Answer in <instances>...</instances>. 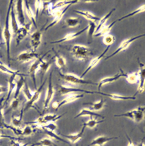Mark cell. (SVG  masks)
Instances as JSON below:
<instances>
[{
    "label": "cell",
    "instance_id": "cell-15",
    "mask_svg": "<svg viewBox=\"0 0 145 146\" xmlns=\"http://www.w3.org/2000/svg\"><path fill=\"white\" fill-rule=\"evenodd\" d=\"M89 27L87 29L88 36L89 39V43L92 41L93 36L94 33L97 25L93 22L91 21L89 23Z\"/></svg>",
    "mask_w": 145,
    "mask_h": 146
},
{
    "label": "cell",
    "instance_id": "cell-12",
    "mask_svg": "<svg viewBox=\"0 0 145 146\" xmlns=\"http://www.w3.org/2000/svg\"><path fill=\"white\" fill-rule=\"evenodd\" d=\"M116 10L115 8L112 9L109 12L102 18H100L99 21L97 25L94 33L97 32L100 28L104 25L106 22L108 18L110 16L112 13Z\"/></svg>",
    "mask_w": 145,
    "mask_h": 146
},
{
    "label": "cell",
    "instance_id": "cell-9",
    "mask_svg": "<svg viewBox=\"0 0 145 146\" xmlns=\"http://www.w3.org/2000/svg\"><path fill=\"white\" fill-rule=\"evenodd\" d=\"M110 47V46H108L100 55L94 58L91 61L89 66L82 75V76H84L91 69L94 67L98 64L101 59L108 51Z\"/></svg>",
    "mask_w": 145,
    "mask_h": 146
},
{
    "label": "cell",
    "instance_id": "cell-26",
    "mask_svg": "<svg viewBox=\"0 0 145 146\" xmlns=\"http://www.w3.org/2000/svg\"><path fill=\"white\" fill-rule=\"evenodd\" d=\"M44 127L48 128L51 130L52 131L55 129L56 127V126L55 125L52 124H50L47 126H45Z\"/></svg>",
    "mask_w": 145,
    "mask_h": 146
},
{
    "label": "cell",
    "instance_id": "cell-27",
    "mask_svg": "<svg viewBox=\"0 0 145 146\" xmlns=\"http://www.w3.org/2000/svg\"><path fill=\"white\" fill-rule=\"evenodd\" d=\"M127 138L129 140V143L128 144L127 146H134V145L132 142V141L129 138L127 135Z\"/></svg>",
    "mask_w": 145,
    "mask_h": 146
},
{
    "label": "cell",
    "instance_id": "cell-1",
    "mask_svg": "<svg viewBox=\"0 0 145 146\" xmlns=\"http://www.w3.org/2000/svg\"><path fill=\"white\" fill-rule=\"evenodd\" d=\"M72 52L75 56L80 60H84L92 55L88 46L79 44H75L73 46Z\"/></svg>",
    "mask_w": 145,
    "mask_h": 146
},
{
    "label": "cell",
    "instance_id": "cell-10",
    "mask_svg": "<svg viewBox=\"0 0 145 146\" xmlns=\"http://www.w3.org/2000/svg\"><path fill=\"white\" fill-rule=\"evenodd\" d=\"M89 93H96L106 96L115 100H135L136 98L134 96H125L116 94H107L100 92L89 91Z\"/></svg>",
    "mask_w": 145,
    "mask_h": 146
},
{
    "label": "cell",
    "instance_id": "cell-6",
    "mask_svg": "<svg viewBox=\"0 0 145 146\" xmlns=\"http://www.w3.org/2000/svg\"><path fill=\"white\" fill-rule=\"evenodd\" d=\"M117 20H115L109 25H104L96 33H94L93 36L96 37L104 36L109 34L112 27L116 23Z\"/></svg>",
    "mask_w": 145,
    "mask_h": 146
},
{
    "label": "cell",
    "instance_id": "cell-13",
    "mask_svg": "<svg viewBox=\"0 0 145 146\" xmlns=\"http://www.w3.org/2000/svg\"><path fill=\"white\" fill-rule=\"evenodd\" d=\"M72 4H71L67 5L65 9L58 13L51 23L46 27L45 29L47 30L51 26V27L58 23L62 18L64 13Z\"/></svg>",
    "mask_w": 145,
    "mask_h": 146
},
{
    "label": "cell",
    "instance_id": "cell-19",
    "mask_svg": "<svg viewBox=\"0 0 145 146\" xmlns=\"http://www.w3.org/2000/svg\"><path fill=\"white\" fill-rule=\"evenodd\" d=\"M89 115L90 116H95L101 118L102 119L104 117L101 115L93 111L87 109H84L83 110L81 113L77 117L80 115Z\"/></svg>",
    "mask_w": 145,
    "mask_h": 146
},
{
    "label": "cell",
    "instance_id": "cell-28",
    "mask_svg": "<svg viewBox=\"0 0 145 146\" xmlns=\"http://www.w3.org/2000/svg\"><path fill=\"white\" fill-rule=\"evenodd\" d=\"M137 146H145L144 145V144L142 142Z\"/></svg>",
    "mask_w": 145,
    "mask_h": 146
},
{
    "label": "cell",
    "instance_id": "cell-16",
    "mask_svg": "<svg viewBox=\"0 0 145 146\" xmlns=\"http://www.w3.org/2000/svg\"><path fill=\"white\" fill-rule=\"evenodd\" d=\"M85 127V126L83 125L81 132L75 135H65L61 134V135L69 139L72 142L74 143L79 138L81 137Z\"/></svg>",
    "mask_w": 145,
    "mask_h": 146
},
{
    "label": "cell",
    "instance_id": "cell-25",
    "mask_svg": "<svg viewBox=\"0 0 145 146\" xmlns=\"http://www.w3.org/2000/svg\"><path fill=\"white\" fill-rule=\"evenodd\" d=\"M137 75L138 74L136 73L135 74H132L129 76L127 75V78L130 82L135 83V82L137 81Z\"/></svg>",
    "mask_w": 145,
    "mask_h": 146
},
{
    "label": "cell",
    "instance_id": "cell-17",
    "mask_svg": "<svg viewBox=\"0 0 145 146\" xmlns=\"http://www.w3.org/2000/svg\"><path fill=\"white\" fill-rule=\"evenodd\" d=\"M115 38L114 36L108 34L104 36L102 41L104 44L108 46L113 44L115 42Z\"/></svg>",
    "mask_w": 145,
    "mask_h": 146
},
{
    "label": "cell",
    "instance_id": "cell-23",
    "mask_svg": "<svg viewBox=\"0 0 145 146\" xmlns=\"http://www.w3.org/2000/svg\"><path fill=\"white\" fill-rule=\"evenodd\" d=\"M36 145H42L46 146H58L51 141L48 139H44L36 144Z\"/></svg>",
    "mask_w": 145,
    "mask_h": 146
},
{
    "label": "cell",
    "instance_id": "cell-2",
    "mask_svg": "<svg viewBox=\"0 0 145 146\" xmlns=\"http://www.w3.org/2000/svg\"><path fill=\"white\" fill-rule=\"evenodd\" d=\"M145 107H139L137 108L125 113L115 115V117L124 116L129 118L136 122H140L143 119Z\"/></svg>",
    "mask_w": 145,
    "mask_h": 146
},
{
    "label": "cell",
    "instance_id": "cell-7",
    "mask_svg": "<svg viewBox=\"0 0 145 146\" xmlns=\"http://www.w3.org/2000/svg\"><path fill=\"white\" fill-rule=\"evenodd\" d=\"M117 138V137H108L104 136H99L94 139L88 146H103L108 141Z\"/></svg>",
    "mask_w": 145,
    "mask_h": 146
},
{
    "label": "cell",
    "instance_id": "cell-24",
    "mask_svg": "<svg viewBox=\"0 0 145 146\" xmlns=\"http://www.w3.org/2000/svg\"><path fill=\"white\" fill-rule=\"evenodd\" d=\"M45 131L47 134H48V135H50L51 137H54L56 138V139L59 140L61 141H62L66 143H68L70 144V143H69L67 141H66L65 140L62 139L59 137L56 134H55L53 133L52 131H48L47 129H45Z\"/></svg>",
    "mask_w": 145,
    "mask_h": 146
},
{
    "label": "cell",
    "instance_id": "cell-3",
    "mask_svg": "<svg viewBox=\"0 0 145 146\" xmlns=\"http://www.w3.org/2000/svg\"><path fill=\"white\" fill-rule=\"evenodd\" d=\"M144 34L136 36L127 39L123 41L117 49L110 55L107 57L105 60H106L114 56L123 50L127 49L130 45L135 40L145 36Z\"/></svg>",
    "mask_w": 145,
    "mask_h": 146
},
{
    "label": "cell",
    "instance_id": "cell-14",
    "mask_svg": "<svg viewBox=\"0 0 145 146\" xmlns=\"http://www.w3.org/2000/svg\"><path fill=\"white\" fill-rule=\"evenodd\" d=\"M145 5H142L134 11H132L127 14L123 16L121 18H119L118 20V21H121L125 19L131 17L136 14L144 11H145Z\"/></svg>",
    "mask_w": 145,
    "mask_h": 146
},
{
    "label": "cell",
    "instance_id": "cell-11",
    "mask_svg": "<svg viewBox=\"0 0 145 146\" xmlns=\"http://www.w3.org/2000/svg\"><path fill=\"white\" fill-rule=\"evenodd\" d=\"M75 12L91 21L94 22L95 21H99L100 19V18L96 16L89 11L76 10L75 11Z\"/></svg>",
    "mask_w": 145,
    "mask_h": 146
},
{
    "label": "cell",
    "instance_id": "cell-8",
    "mask_svg": "<svg viewBox=\"0 0 145 146\" xmlns=\"http://www.w3.org/2000/svg\"><path fill=\"white\" fill-rule=\"evenodd\" d=\"M138 60L140 67V72L138 73V74L139 75V77L140 82L138 89L137 92L135 94V95L134 96H135L137 93H141L144 90V84L145 74V68H143L144 64L140 63L138 59Z\"/></svg>",
    "mask_w": 145,
    "mask_h": 146
},
{
    "label": "cell",
    "instance_id": "cell-29",
    "mask_svg": "<svg viewBox=\"0 0 145 146\" xmlns=\"http://www.w3.org/2000/svg\"><path fill=\"white\" fill-rule=\"evenodd\" d=\"M76 146H77V145H76Z\"/></svg>",
    "mask_w": 145,
    "mask_h": 146
},
{
    "label": "cell",
    "instance_id": "cell-22",
    "mask_svg": "<svg viewBox=\"0 0 145 146\" xmlns=\"http://www.w3.org/2000/svg\"><path fill=\"white\" fill-rule=\"evenodd\" d=\"M66 23L69 27H73L78 25L79 20L77 18L70 17L67 19Z\"/></svg>",
    "mask_w": 145,
    "mask_h": 146
},
{
    "label": "cell",
    "instance_id": "cell-4",
    "mask_svg": "<svg viewBox=\"0 0 145 146\" xmlns=\"http://www.w3.org/2000/svg\"><path fill=\"white\" fill-rule=\"evenodd\" d=\"M89 26L88 25L85 28L78 32L67 34L63 38L61 39L52 42H51V43L53 44L59 43L74 39L78 35L86 31L87 30L89 27Z\"/></svg>",
    "mask_w": 145,
    "mask_h": 146
},
{
    "label": "cell",
    "instance_id": "cell-20",
    "mask_svg": "<svg viewBox=\"0 0 145 146\" xmlns=\"http://www.w3.org/2000/svg\"><path fill=\"white\" fill-rule=\"evenodd\" d=\"M91 119L86 123H84L83 125L85 127L87 126L90 128H93L95 127L98 124L102 122L104 120L97 121L95 119H93V116H90Z\"/></svg>",
    "mask_w": 145,
    "mask_h": 146
},
{
    "label": "cell",
    "instance_id": "cell-5",
    "mask_svg": "<svg viewBox=\"0 0 145 146\" xmlns=\"http://www.w3.org/2000/svg\"><path fill=\"white\" fill-rule=\"evenodd\" d=\"M121 73H119L117 74L114 76L112 77H108L102 79L100 82L98 86V90L100 91V88L104 84L112 82L117 79L120 77L124 76L127 77V75L124 73L123 71L121 70Z\"/></svg>",
    "mask_w": 145,
    "mask_h": 146
},
{
    "label": "cell",
    "instance_id": "cell-21",
    "mask_svg": "<svg viewBox=\"0 0 145 146\" xmlns=\"http://www.w3.org/2000/svg\"><path fill=\"white\" fill-rule=\"evenodd\" d=\"M104 102L105 101L102 98L99 102L92 104V106L90 110L93 111H98L101 110L102 108Z\"/></svg>",
    "mask_w": 145,
    "mask_h": 146
},
{
    "label": "cell",
    "instance_id": "cell-18",
    "mask_svg": "<svg viewBox=\"0 0 145 146\" xmlns=\"http://www.w3.org/2000/svg\"><path fill=\"white\" fill-rule=\"evenodd\" d=\"M79 1H59L56 2L53 6V8L55 9L61 7L65 5L73 4L77 3Z\"/></svg>",
    "mask_w": 145,
    "mask_h": 146
}]
</instances>
